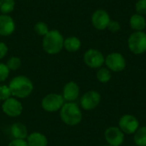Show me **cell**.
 <instances>
[{"instance_id": "obj_8", "label": "cell", "mask_w": 146, "mask_h": 146, "mask_svg": "<svg viewBox=\"0 0 146 146\" xmlns=\"http://www.w3.org/2000/svg\"><path fill=\"white\" fill-rule=\"evenodd\" d=\"M101 103V94L95 90H89L85 92L80 99V108L86 111L95 110Z\"/></svg>"}, {"instance_id": "obj_13", "label": "cell", "mask_w": 146, "mask_h": 146, "mask_svg": "<svg viewBox=\"0 0 146 146\" xmlns=\"http://www.w3.org/2000/svg\"><path fill=\"white\" fill-rule=\"evenodd\" d=\"M80 94V88L75 81L67 82L62 92V96L65 102H75Z\"/></svg>"}, {"instance_id": "obj_26", "label": "cell", "mask_w": 146, "mask_h": 146, "mask_svg": "<svg viewBox=\"0 0 146 146\" xmlns=\"http://www.w3.org/2000/svg\"><path fill=\"white\" fill-rule=\"evenodd\" d=\"M9 69L5 63L0 62V83L5 81L9 76Z\"/></svg>"}, {"instance_id": "obj_28", "label": "cell", "mask_w": 146, "mask_h": 146, "mask_svg": "<svg viewBox=\"0 0 146 146\" xmlns=\"http://www.w3.org/2000/svg\"><path fill=\"white\" fill-rule=\"evenodd\" d=\"M8 51H9V49H8L7 44L0 41V60L3 59L7 56Z\"/></svg>"}, {"instance_id": "obj_19", "label": "cell", "mask_w": 146, "mask_h": 146, "mask_svg": "<svg viewBox=\"0 0 146 146\" xmlns=\"http://www.w3.org/2000/svg\"><path fill=\"white\" fill-rule=\"evenodd\" d=\"M96 78L100 83L106 84L110 81L112 78V72L106 67H102L98 69L96 73Z\"/></svg>"}, {"instance_id": "obj_21", "label": "cell", "mask_w": 146, "mask_h": 146, "mask_svg": "<svg viewBox=\"0 0 146 146\" xmlns=\"http://www.w3.org/2000/svg\"><path fill=\"white\" fill-rule=\"evenodd\" d=\"M15 0H0V12L3 15H9L15 9Z\"/></svg>"}, {"instance_id": "obj_29", "label": "cell", "mask_w": 146, "mask_h": 146, "mask_svg": "<svg viewBox=\"0 0 146 146\" xmlns=\"http://www.w3.org/2000/svg\"><path fill=\"white\" fill-rule=\"evenodd\" d=\"M8 146H28L27 141L25 139H12L9 143Z\"/></svg>"}, {"instance_id": "obj_17", "label": "cell", "mask_w": 146, "mask_h": 146, "mask_svg": "<svg viewBox=\"0 0 146 146\" xmlns=\"http://www.w3.org/2000/svg\"><path fill=\"white\" fill-rule=\"evenodd\" d=\"M129 25L133 32L145 31L146 28V19L145 17L139 14H133L131 15L129 19Z\"/></svg>"}, {"instance_id": "obj_23", "label": "cell", "mask_w": 146, "mask_h": 146, "mask_svg": "<svg viewBox=\"0 0 146 146\" xmlns=\"http://www.w3.org/2000/svg\"><path fill=\"white\" fill-rule=\"evenodd\" d=\"M34 31L38 36L44 37L50 30L48 25L44 21H38L34 26Z\"/></svg>"}, {"instance_id": "obj_5", "label": "cell", "mask_w": 146, "mask_h": 146, "mask_svg": "<svg viewBox=\"0 0 146 146\" xmlns=\"http://www.w3.org/2000/svg\"><path fill=\"white\" fill-rule=\"evenodd\" d=\"M64 104L65 101L62 94L55 92L48 93L41 100L42 109L49 113L59 112V110L62 109Z\"/></svg>"}, {"instance_id": "obj_3", "label": "cell", "mask_w": 146, "mask_h": 146, "mask_svg": "<svg viewBox=\"0 0 146 146\" xmlns=\"http://www.w3.org/2000/svg\"><path fill=\"white\" fill-rule=\"evenodd\" d=\"M64 38L62 34L56 29L50 30L42 40V47L49 55H56L63 49Z\"/></svg>"}, {"instance_id": "obj_20", "label": "cell", "mask_w": 146, "mask_h": 146, "mask_svg": "<svg viewBox=\"0 0 146 146\" xmlns=\"http://www.w3.org/2000/svg\"><path fill=\"white\" fill-rule=\"evenodd\" d=\"M133 142L137 146H146V126L139 127L133 134Z\"/></svg>"}, {"instance_id": "obj_22", "label": "cell", "mask_w": 146, "mask_h": 146, "mask_svg": "<svg viewBox=\"0 0 146 146\" xmlns=\"http://www.w3.org/2000/svg\"><path fill=\"white\" fill-rule=\"evenodd\" d=\"M5 64L7 65L9 71H16L21 66V60L18 56H11L8 59Z\"/></svg>"}, {"instance_id": "obj_4", "label": "cell", "mask_w": 146, "mask_h": 146, "mask_svg": "<svg viewBox=\"0 0 146 146\" xmlns=\"http://www.w3.org/2000/svg\"><path fill=\"white\" fill-rule=\"evenodd\" d=\"M127 47L134 55H142L146 52V33L139 31L132 33L127 38Z\"/></svg>"}, {"instance_id": "obj_18", "label": "cell", "mask_w": 146, "mask_h": 146, "mask_svg": "<svg viewBox=\"0 0 146 146\" xmlns=\"http://www.w3.org/2000/svg\"><path fill=\"white\" fill-rule=\"evenodd\" d=\"M81 47V41L78 37L75 36H70L66 38H64L63 43V48L71 53L78 51Z\"/></svg>"}, {"instance_id": "obj_2", "label": "cell", "mask_w": 146, "mask_h": 146, "mask_svg": "<svg viewBox=\"0 0 146 146\" xmlns=\"http://www.w3.org/2000/svg\"><path fill=\"white\" fill-rule=\"evenodd\" d=\"M61 121L69 127L79 125L83 119V114L80 107L75 102H65L59 110Z\"/></svg>"}, {"instance_id": "obj_14", "label": "cell", "mask_w": 146, "mask_h": 146, "mask_svg": "<svg viewBox=\"0 0 146 146\" xmlns=\"http://www.w3.org/2000/svg\"><path fill=\"white\" fill-rule=\"evenodd\" d=\"M15 30V23L9 15H0V35L7 37Z\"/></svg>"}, {"instance_id": "obj_7", "label": "cell", "mask_w": 146, "mask_h": 146, "mask_svg": "<svg viewBox=\"0 0 146 146\" xmlns=\"http://www.w3.org/2000/svg\"><path fill=\"white\" fill-rule=\"evenodd\" d=\"M104 64L113 73L122 72L127 67V60L120 52H111L105 56Z\"/></svg>"}, {"instance_id": "obj_31", "label": "cell", "mask_w": 146, "mask_h": 146, "mask_svg": "<svg viewBox=\"0 0 146 146\" xmlns=\"http://www.w3.org/2000/svg\"><path fill=\"white\" fill-rule=\"evenodd\" d=\"M0 15H1V12H0Z\"/></svg>"}, {"instance_id": "obj_25", "label": "cell", "mask_w": 146, "mask_h": 146, "mask_svg": "<svg viewBox=\"0 0 146 146\" xmlns=\"http://www.w3.org/2000/svg\"><path fill=\"white\" fill-rule=\"evenodd\" d=\"M135 11L137 14L146 15V0H137L135 3Z\"/></svg>"}, {"instance_id": "obj_24", "label": "cell", "mask_w": 146, "mask_h": 146, "mask_svg": "<svg viewBox=\"0 0 146 146\" xmlns=\"http://www.w3.org/2000/svg\"><path fill=\"white\" fill-rule=\"evenodd\" d=\"M11 97H12V94H11L9 86L8 85H1L0 86V101L3 102Z\"/></svg>"}, {"instance_id": "obj_1", "label": "cell", "mask_w": 146, "mask_h": 146, "mask_svg": "<svg viewBox=\"0 0 146 146\" xmlns=\"http://www.w3.org/2000/svg\"><path fill=\"white\" fill-rule=\"evenodd\" d=\"M12 97L24 99L29 97L34 89L33 81L26 75H17L11 79L9 83Z\"/></svg>"}, {"instance_id": "obj_16", "label": "cell", "mask_w": 146, "mask_h": 146, "mask_svg": "<svg viewBox=\"0 0 146 146\" xmlns=\"http://www.w3.org/2000/svg\"><path fill=\"white\" fill-rule=\"evenodd\" d=\"M10 133L15 139H27L28 130L25 124L21 122H15L10 126Z\"/></svg>"}, {"instance_id": "obj_6", "label": "cell", "mask_w": 146, "mask_h": 146, "mask_svg": "<svg viewBox=\"0 0 146 146\" xmlns=\"http://www.w3.org/2000/svg\"><path fill=\"white\" fill-rule=\"evenodd\" d=\"M83 61L85 64L90 68L98 69L104 65L105 56L102 51L98 49H88L83 55Z\"/></svg>"}, {"instance_id": "obj_15", "label": "cell", "mask_w": 146, "mask_h": 146, "mask_svg": "<svg viewBox=\"0 0 146 146\" xmlns=\"http://www.w3.org/2000/svg\"><path fill=\"white\" fill-rule=\"evenodd\" d=\"M26 141L28 146H48L47 137L40 132H33L29 133Z\"/></svg>"}, {"instance_id": "obj_27", "label": "cell", "mask_w": 146, "mask_h": 146, "mask_svg": "<svg viewBox=\"0 0 146 146\" xmlns=\"http://www.w3.org/2000/svg\"><path fill=\"white\" fill-rule=\"evenodd\" d=\"M121 24L118 21L115 20H111L109 26H108V30L111 32L112 33H117L121 30Z\"/></svg>"}, {"instance_id": "obj_30", "label": "cell", "mask_w": 146, "mask_h": 146, "mask_svg": "<svg viewBox=\"0 0 146 146\" xmlns=\"http://www.w3.org/2000/svg\"><path fill=\"white\" fill-rule=\"evenodd\" d=\"M102 146H111V145H102Z\"/></svg>"}, {"instance_id": "obj_12", "label": "cell", "mask_w": 146, "mask_h": 146, "mask_svg": "<svg viewBox=\"0 0 146 146\" xmlns=\"http://www.w3.org/2000/svg\"><path fill=\"white\" fill-rule=\"evenodd\" d=\"M104 139L107 145L121 146L125 140V134L118 127H110L104 132Z\"/></svg>"}, {"instance_id": "obj_11", "label": "cell", "mask_w": 146, "mask_h": 146, "mask_svg": "<svg viewBox=\"0 0 146 146\" xmlns=\"http://www.w3.org/2000/svg\"><path fill=\"white\" fill-rule=\"evenodd\" d=\"M111 21L110 15L107 10L103 9H96L91 17V21L94 28L99 31H104L108 28V26Z\"/></svg>"}, {"instance_id": "obj_10", "label": "cell", "mask_w": 146, "mask_h": 146, "mask_svg": "<svg viewBox=\"0 0 146 146\" xmlns=\"http://www.w3.org/2000/svg\"><path fill=\"white\" fill-rule=\"evenodd\" d=\"M2 111L4 115L11 118H16L22 114L23 105L20 99L11 97L2 104Z\"/></svg>"}, {"instance_id": "obj_9", "label": "cell", "mask_w": 146, "mask_h": 146, "mask_svg": "<svg viewBox=\"0 0 146 146\" xmlns=\"http://www.w3.org/2000/svg\"><path fill=\"white\" fill-rule=\"evenodd\" d=\"M140 123L139 119L130 114L123 115L118 121V127L126 135H133L139 128Z\"/></svg>"}]
</instances>
